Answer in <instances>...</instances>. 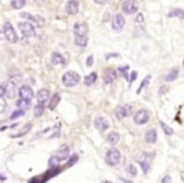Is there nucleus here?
I'll use <instances>...</instances> for the list:
<instances>
[{"mask_svg": "<svg viewBox=\"0 0 184 183\" xmlns=\"http://www.w3.org/2000/svg\"><path fill=\"white\" fill-rule=\"evenodd\" d=\"M20 17L27 19L28 22H30V23H37L39 27L40 25H44V19L40 18V17H34V15L29 14V13H20Z\"/></svg>", "mask_w": 184, "mask_h": 183, "instance_id": "f3484780", "label": "nucleus"}, {"mask_svg": "<svg viewBox=\"0 0 184 183\" xmlns=\"http://www.w3.org/2000/svg\"><path fill=\"white\" fill-rule=\"evenodd\" d=\"M136 77H138V72H136V71H132V72L130 73V78H129V82H130V84H132V82H134V81L136 80Z\"/></svg>", "mask_w": 184, "mask_h": 183, "instance_id": "ea45409f", "label": "nucleus"}, {"mask_svg": "<svg viewBox=\"0 0 184 183\" xmlns=\"http://www.w3.org/2000/svg\"><path fill=\"white\" fill-rule=\"evenodd\" d=\"M3 33H4L5 39L8 40V42H10V43H17L18 40H19L18 34H17V32H15L14 27L10 24L9 22H5V23L3 24Z\"/></svg>", "mask_w": 184, "mask_h": 183, "instance_id": "7ed1b4c3", "label": "nucleus"}, {"mask_svg": "<svg viewBox=\"0 0 184 183\" xmlns=\"http://www.w3.org/2000/svg\"><path fill=\"white\" fill-rule=\"evenodd\" d=\"M87 43H88L87 35H86V37H76V38H75V44L78 46V47L85 48V47L87 46Z\"/></svg>", "mask_w": 184, "mask_h": 183, "instance_id": "c85d7f7f", "label": "nucleus"}, {"mask_svg": "<svg viewBox=\"0 0 184 183\" xmlns=\"http://www.w3.org/2000/svg\"><path fill=\"white\" fill-rule=\"evenodd\" d=\"M119 179H120V182H122V183H132L131 181H127V179H125V178H121V177H120Z\"/></svg>", "mask_w": 184, "mask_h": 183, "instance_id": "c03bdc74", "label": "nucleus"}, {"mask_svg": "<svg viewBox=\"0 0 184 183\" xmlns=\"http://www.w3.org/2000/svg\"><path fill=\"white\" fill-rule=\"evenodd\" d=\"M159 124H160V126H161L163 131H164V134H165L167 136H170L173 133H174V130H173V129H171L168 124H165L164 121H161V120H160V123H159Z\"/></svg>", "mask_w": 184, "mask_h": 183, "instance_id": "7c9ffc66", "label": "nucleus"}, {"mask_svg": "<svg viewBox=\"0 0 184 183\" xmlns=\"http://www.w3.org/2000/svg\"><path fill=\"white\" fill-rule=\"evenodd\" d=\"M112 29L115 32H121L122 29L125 27V18L122 17L121 14H115L112 17V24H111Z\"/></svg>", "mask_w": 184, "mask_h": 183, "instance_id": "1a4fd4ad", "label": "nucleus"}, {"mask_svg": "<svg viewBox=\"0 0 184 183\" xmlns=\"http://www.w3.org/2000/svg\"><path fill=\"white\" fill-rule=\"evenodd\" d=\"M87 32H88V25L86 23H83V22L82 23H81V22L75 23V25H73V33H75L76 37H86Z\"/></svg>", "mask_w": 184, "mask_h": 183, "instance_id": "f8f14e48", "label": "nucleus"}, {"mask_svg": "<svg viewBox=\"0 0 184 183\" xmlns=\"http://www.w3.org/2000/svg\"><path fill=\"white\" fill-rule=\"evenodd\" d=\"M0 104H2V106H0V113H4L5 107H6V103H5V97L4 96H0Z\"/></svg>", "mask_w": 184, "mask_h": 183, "instance_id": "4c0bfd02", "label": "nucleus"}, {"mask_svg": "<svg viewBox=\"0 0 184 183\" xmlns=\"http://www.w3.org/2000/svg\"><path fill=\"white\" fill-rule=\"evenodd\" d=\"M132 119H134V123L136 125H144V124L148 123L149 119H150V113L146 109H140L134 114Z\"/></svg>", "mask_w": 184, "mask_h": 183, "instance_id": "423d86ee", "label": "nucleus"}, {"mask_svg": "<svg viewBox=\"0 0 184 183\" xmlns=\"http://www.w3.org/2000/svg\"><path fill=\"white\" fill-rule=\"evenodd\" d=\"M92 63H94V56H88L87 57V59H86V66H88V67H91L92 66Z\"/></svg>", "mask_w": 184, "mask_h": 183, "instance_id": "a19ab883", "label": "nucleus"}, {"mask_svg": "<svg viewBox=\"0 0 184 183\" xmlns=\"http://www.w3.org/2000/svg\"><path fill=\"white\" fill-rule=\"evenodd\" d=\"M119 140H120V135L116 133V131H112V133H110L107 135V138H106V141H107L109 144H111V145H115Z\"/></svg>", "mask_w": 184, "mask_h": 183, "instance_id": "5701e85b", "label": "nucleus"}, {"mask_svg": "<svg viewBox=\"0 0 184 183\" xmlns=\"http://www.w3.org/2000/svg\"><path fill=\"white\" fill-rule=\"evenodd\" d=\"M183 66H184V61H183Z\"/></svg>", "mask_w": 184, "mask_h": 183, "instance_id": "09e8293b", "label": "nucleus"}, {"mask_svg": "<svg viewBox=\"0 0 184 183\" xmlns=\"http://www.w3.org/2000/svg\"><path fill=\"white\" fill-rule=\"evenodd\" d=\"M150 80H151V76H146L144 80H142V82L140 84V86H139V87H138V90H136V94H138V95H139V94L141 92V91L146 87V85L150 82Z\"/></svg>", "mask_w": 184, "mask_h": 183, "instance_id": "473e14b6", "label": "nucleus"}, {"mask_svg": "<svg viewBox=\"0 0 184 183\" xmlns=\"http://www.w3.org/2000/svg\"><path fill=\"white\" fill-rule=\"evenodd\" d=\"M44 110H46V105L44 104H37L34 106V116L35 118H40L44 114Z\"/></svg>", "mask_w": 184, "mask_h": 183, "instance_id": "cd10ccee", "label": "nucleus"}, {"mask_svg": "<svg viewBox=\"0 0 184 183\" xmlns=\"http://www.w3.org/2000/svg\"><path fill=\"white\" fill-rule=\"evenodd\" d=\"M102 183H112V182H111V181H104Z\"/></svg>", "mask_w": 184, "mask_h": 183, "instance_id": "de8ad7c7", "label": "nucleus"}, {"mask_svg": "<svg viewBox=\"0 0 184 183\" xmlns=\"http://www.w3.org/2000/svg\"><path fill=\"white\" fill-rule=\"evenodd\" d=\"M79 75L75 71H67V72L62 76V82L66 87H75L79 82Z\"/></svg>", "mask_w": 184, "mask_h": 183, "instance_id": "f03ea898", "label": "nucleus"}, {"mask_svg": "<svg viewBox=\"0 0 184 183\" xmlns=\"http://www.w3.org/2000/svg\"><path fill=\"white\" fill-rule=\"evenodd\" d=\"M116 77H117V75L114 68H106L104 71V82L106 85H111L116 80Z\"/></svg>", "mask_w": 184, "mask_h": 183, "instance_id": "dca6fc26", "label": "nucleus"}, {"mask_svg": "<svg viewBox=\"0 0 184 183\" xmlns=\"http://www.w3.org/2000/svg\"><path fill=\"white\" fill-rule=\"evenodd\" d=\"M20 80H22V75H20L19 71L14 69V71H10L9 72V81H12L14 84H18V82H20Z\"/></svg>", "mask_w": 184, "mask_h": 183, "instance_id": "4be33fe9", "label": "nucleus"}, {"mask_svg": "<svg viewBox=\"0 0 184 183\" xmlns=\"http://www.w3.org/2000/svg\"><path fill=\"white\" fill-rule=\"evenodd\" d=\"M50 61H52L53 65H59V66H66V59L64 57L58 53V52H53L52 56H50Z\"/></svg>", "mask_w": 184, "mask_h": 183, "instance_id": "6ab92c4d", "label": "nucleus"}, {"mask_svg": "<svg viewBox=\"0 0 184 183\" xmlns=\"http://www.w3.org/2000/svg\"><path fill=\"white\" fill-rule=\"evenodd\" d=\"M169 181H170V177H169V176H167V177H165L164 179H163V181H161V183H168Z\"/></svg>", "mask_w": 184, "mask_h": 183, "instance_id": "a18cd8bd", "label": "nucleus"}, {"mask_svg": "<svg viewBox=\"0 0 184 183\" xmlns=\"http://www.w3.org/2000/svg\"><path fill=\"white\" fill-rule=\"evenodd\" d=\"M178 75H179V71L178 68H173L171 71H169V72L167 73L165 76V81H168V82H171V81H174L178 78Z\"/></svg>", "mask_w": 184, "mask_h": 183, "instance_id": "b1692460", "label": "nucleus"}, {"mask_svg": "<svg viewBox=\"0 0 184 183\" xmlns=\"http://www.w3.org/2000/svg\"><path fill=\"white\" fill-rule=\"evenodd\" d=\"M25 4H27L25 0H12L10 2V6L13 9H22Z\"/></svg>", "mask_w": 184, "mask_h": 183, "instance_id": "2f4dec72", "label": "nucleus"}, {"mask_svg": "<svg viewBox=\"0 0 184 183\" xmlns=\"http://www.w3.org/2000/svg\"><path fill=\"white\" fill-rule=\"evenodd\" d=\"M0 96L13 99L15 96V84L12 82V81L2 84V86H0Z\"/></svg>", "mask_w": 184, "mask_h": 183, "instance_id": "39448f33", "label": "nucleus"}, {"mask_svg": "<svg viewBox=\"0 0 184 183\" xmlns=\"http://www.w3.org/2000/svg\"><path fill=\"white\" fill-rule=\"evenodd\" d=\"M139 9V4L138 2H124L122 3V12H124L125 14H135L138 12Z\"/></svg>", "mask_w": 184, "mask_h": 183, "instance_id": "ddd939ff", "label": "nucleus"}, {"mask_svg": "<svg viewBox=\"0 0 184 183\" xmlns=\"http://www.w3.org/2000/svg\"><path fill=\"white\" fill-rule=\"evenodd\" d=\"M169 18H183L184 19V9H174L168 14Z\"/></svg>", "mask_w": 184, "mask_h": 183, "instance_id": "c756f323", "label": "nucleus"}, {"mask_svg": "<svg viewBox=\"0 0 184 183\" xmlns=\"http://www.w3.org/2000/svg\"><path fill=\"white\" fill-rule=\"evenodd\" d=\"M94 125H95V128L98 131H101V133H104V131H106L110 128V123H109V120L105 116H97L95 119Z\"/></svg>", "mask_w": 184, "mask_h": 183, "instance_id": "9b49d317", "label": "nucleus"}, {"mask_svg": "<svg viewBox=\"0 0 184 183\" xmlns=\"http://www.w3.org/2000/svg\"><path fill=\"white\" fill-rule=\"evenodd\" d=\"M126 173H127L129 176H131V177H135V176L138 174V169H136V167H135L134 164H129V166L126 167Z\"/></svg>", "mask_w": 184, "mask_h": 183, "instance_id": "72a5a7b5", "label": "nucleus"}, {"mask_svg": "<svg viewBox=\"0 0 184 183\" xmlns=\"http://www.w3.org/2000/svg\"><path fill=\"white\" fill-rule=\"evenodd\" d=\"M17 107L18 109H20V110H27V109H29L30 107V105H32V101H25V100H22V99H19L18 101H17Z\"/></svg>", "mask_w": 184, "mask_h": 183, "instance_id": "bb28decb", "label": "nucleus"}, {"mask_svg": "<svg viewBox=\"0 0 184 183\" xmlns=\"http://www.w3.org/2000/svg\"><path fill=\"white\" fill-rule=\"evenodd\" d=\"M61 103V95L58 92L53 94L50 96V101H49V105H48V109L49 110H56V107L58 106V104Z\"/></svg>", "mask_w": 184, "mask_h": 183, "instance_id": "aec40b11", "label": "nucleus"}, {"mask_svg": "<svg viewBox=\"0 0 184 183\" xmlns=\"http://www.w3.org/2000/svg\"><path fill=\"white\" fill-rule=\"evenodd\" d=\"M19 29H20V32L23 33L24 37H34L35 35V28L33 25V23H30V22H20L19 23Z\"/></svg>", "mask_w": 184, "mask_h": 183, "instance_id": "6e6552de", "label": "nucleus"}, {"mask_svg": "<svg viewBox=\"0 0 184 183\" xmlns=\"http://www.w3.org/2000/svg\"><path fill=\"white\" fill-rule=\"evenodd\" d=\"M54 155L58 158V160H59V162H63V160L68 159V158H69V155H71L69 147H68L67 144L61 145V148H59V149H58V151H57V154H54Z\"/></svg>", "mask_w": 184, "mask_h": 183, "instance_id": "2eb2a0df", "label": "nucleus"}, {"mask_svg": "<svg viewBox=\"0 0 184 183\" xmlns=\"http://www.w3.org/2000/svg\"><path fill=\"white\" fill-rule=\"evenodd\" d=\"M34 96V92L32 87H29L28 85H23L22 87L19 88V99L22 100H25V101H32Z\"/></svg>", "mask_w": 184, "mask_h": 183, "instance_id": "9d476101", "label": "nucleus"}, {"mask_svg": "<svg viewBox=\"0 0 184 183\" xmlns=\"http://www.w3.org/2000/svg\"><path fill=\"white\" fill-rule=\"evenodd\" d=\"M5 179H6V178H5V176H4V174H2V181H3V182H4V181H5Z\"/></svg>", "mask_w": 184, "mask_h": 183, "instance_id": "49530a36", "label": "nucleus"}, {"mask_svg": "<svg viewBox=\"0 0 184 183\" xmlns=\"http://www.w3.org/2000/svg\"><path fill=\"white\" fill-rule=\"evenodd\" d=\"M131 111H132V106L131 105H120L115 109V116L117 120H122V119H125L127 116L131 115Z\"/></svg>", "mask_w": 184, "mask_h": 183, "instance_id": "0eeeda50", "label": "nucleus"}, {"mask_svg": "<svg viewBox=\"0 0 184 183\" xmlns=\"http://www.w3.org/2000/svg\"><path fill=\"white\" fill-rule=\"evenodd\" d=\"M154 154L155 153H141L139 157H138V162L141 167V170L142 173L146 174L149 169H150V160L154 158Z\"/></svg>", "mask_w": 184, "mask_h": 183, "instance_id": "20e7f679", "label": "nucleus"}, {"mask_svg": "<svg viewBox=\"0 0 184 183\" xmlns=\"http://www.w3.org/2000/svg\"><path fill=\"white\" fill-rule=\"evenodd\" d=\"M112 57H116V58H119L120 57V54L119 53H109V54H106V59H110V58H112Z\"/></svg>", "mask_w": 184, "mask_h": 183, "instance_id": "79ce46f5", "label": "nucleus"}, {"mask_svg": "<svg viewBox=\"0 0 184 183\" xmlns=\"http://www.w3.org/2000/svg\"><path fill=\"white\" fill-rule=\"evenodd\" d=\"M167 90H168L167 87H163V88H160V90H159V95H164Z\"/></svg>", "mask_w": 184, "mask_h": 183, "instance_id": "37998d69", "label": "nucleus"}, {"mask_svg": "<svg viewBox=\"0 0 184 183\" xmlns=\"http://www.w3.org/2000/svg\"><path fill=\"white\" fill-rule=\"evenodd\" d=\"M96 81H97V73L92 72V73H90V75H87L85 77V85L86 86H91V85H94Z\"/></svg>", "mask_w": 184, "mask_h": 183, "instance_id": "a878e982", "label": "nucleus"}, {"mask_svg": "<svg viewBox=\"0 0 184 183\" xmlns=\"http://www.w3.org/2000/svg\"><path fill=\"white\" fill-rule=\"evenodd\" d=\"M158 139V135H156V130L155 129H150L145 133V140L146 143H155Z\"/></svg>", "mask_w": 184, "mask_h": 183, "instance_id": "412c9836", "label": "nucleus"}, {"mask_svg": "<svg viewBox=\"0 0 184 183\" xmlns=\"http://www.w3.org/2000/svg\"><path fill=\"white\" fill-rule=\"evenodd\" d=\"M50 92L48 88H40L38 92H37V100H38V104H46L47 101L49 100Z\"/></svg>", "mask_w": 184, "mask_h": 183, "instance_id": "a211bd4d", "label": "nucleus"}, {"mask_svg": "<svg viewBox=\"0 0 184 183\" xmlns=\"http://www.w3.org/2000/svg\"><path fill=\"white\" fill-rule=\"evenodd\" d=\"M121 159V153L120 150L116 149V148H110L107 151H106V155H105V162L107 166H111V167H115L119 164V162Z\"/></svg>", "mask_w": 184, "mask_h": 183, "instance_id": "f257e3e1", "label": "nucleus"}, {"mask_svg": "<svg viewBox=\"0 0 184 183\" xmlns=\"http://www.w3.org/2000/svg\"><path fill=\"white\" fill-rule=\"evenodd\" d=\"M24 113H25V111L24 110H20V109H18V110H15L14 111V113L12 114V115H10V120H14V119H18V118H20V116H23L24 115Z\"/></svg>", "mask_w": 184, "mask_h": 183, "instance_id": "c9c22d12", "label": "nucleus"}, {"mask_svg": "<svg viewBox=\"0 0 184 183\" xmlns=\"http://www.w3.org/2000/svg\"><path fill=\"white\" fill-rule=\"evenodd\" d=\"M30 129H32V124L28 123V124H25V125L23 126V129L20 130L18 134H13V135H12V138H20V136H24L25 134H28V133H29Z\"/></svg>", "mask_w": 184, "mask_h": 183, "instance_id": "393cba45", "label": "nucleus"}, {"mask_svg": "<svg viewBox=\"0 0 184 183\" xmlns=\"http://www.w3.org/2000/svg\"><path fill=\"white\" fill-rule=\"evenodd\" d=\"M127 71H129V66H124V67H119V72L122 75V77H124L125 80H127L129 81V78H130V76H129V73H127Z\"/></svg>", "mask_w": 184, "mask_h": 183, "instance_id": "f704fd0d", "label": "nucleus"}, {"mask_svg": "<svg viewBox=\"0 0 184 183\" xmlns=\"http://www.w3.org/2000/svg\"><path fill=\"white\" fill-rule=\"evenodd\" d=\"M77 160H78V155H77V154H73V155H72V158H71V159L67 162V164H66V166H67V167H72Z\"/></svg>", "mask_w": 184, "mask_h": 183, "instance_id": "e433bc0d", "label": "nucleus"}, {"mask_svg": "<svg viewBox=\"0 0 184 183\" xmlns=\"http://www.w3.org/2000/svg\"><path fill=\"white\" fill-rule=\"evenodd\" d=\"M142 22H144V15H142V13H139V14H136L135 23H136V24H141Z\"/></svg>", "mask_w": 184, "mask_h": 183, "instance_id": "58836bf2", "label": "nucleus"}, {"mask_svg": "<svg viewBox=\"0 0 184 183\" xmlns=\"http://www.w3.org/2000/svg\"><path fill=\"white\" fill-rule=\"evenodd\" d=\"M66 12L67 14L69 15H75L78 13V9H79V2H77V0H68V2L66 3Z\"/></svg>", "mask_w": 184, "mask_h": 183, "instance_id": "4468645a", "label": "nucleus"}]
</instances>
